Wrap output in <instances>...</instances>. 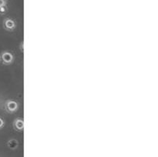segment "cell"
Listing matches in <instances>:
<instances>
[{
	"mask_svg": "<svg viewBox=\"0 0 158 157\" xmlns=\"http://www.w3.org/2000/svg\"><path fill=\"white\" fill-rule=\"evenodd\" d=\"M2 59L3 62L8 64V63H10L12 62V55L9 52H4L2 55Z\"/></svg>",
	"mask_w": 158,
	"mask_h": 157,
	"instance_id": "6da1fadb",
	"label": "cell"
},
{
	"mask_svg": "<svg viewBox=\"0 0 158 157\" xmlns=\"http://www.w3.org/2000/svg\"><path fill=\"white\" fill-rule=\"evenodd\" d=\"M5 26H6L7 29H12V28L15 26V24H14L13 21L11 19H6V21H5Z\"/></svg>",
	"mask_w": 158,
	"mask_h": 157,
	"instance_id": "7a4b0ae2",
	"label": "cell"
},
{
	"mask_svg": "<svg viewBox=\"0 0 158 157\" xmlns=\"http://www.w3.org/2000/svg\"><path fill=\"white\" fill-rule=\"evenodd\" d=\"M16 104H15V103H13V102H9V103H7V108L8 109H9L10 111L15 110V109H16Z\"/></svg>",
	"mask_w": 158,
	"mask_h": 157,
	"instance_id": "3957f363",
	"label": "cell"
},
{
	"mask_svg": "<svg viewBox=\"0 0 158 157\" xmlns=\"http://www.w3.org/2000/svg\"><path fill=\"white\" fill-rule=\"evenodd\" d=\"M6 6H0V13H1V14L4 13V12H6Z\"/></svg>",
	"mask_w": 158,
	"mask_h": 157,
	"instance_id": "277c9868",
	"label": "cell"
},
{
	"mask_svg": "<svg viewBox=\"0 0 158 157\" xmlns=\"http://www.w3.org/2000/svg\"><path fill=\"white\" fill-rule=\"evenodd\" d=\"M6 5V0H0V6H5Z\"/></svg>",
	"mask_w": 158,
	"mask_h": 157,
	"instance_id": "5b68a950",
	"label": "cell"
},
{
	"mask_svg": "<svg viewBox=\"0 0 158 157\" xmlns=\"http://www.w3.org/2000/svg\"><path fill=\"white\" fill-rule=\"evenodd\" d=\"M3 125H4V122H3V120L2 119H0V128L2 127Z\"/></svg>",
	"mask_w": 158,
	"mask_h": 157,
	"instance_id": "8992f818",
	"label": "cell"
}]
</instances>
